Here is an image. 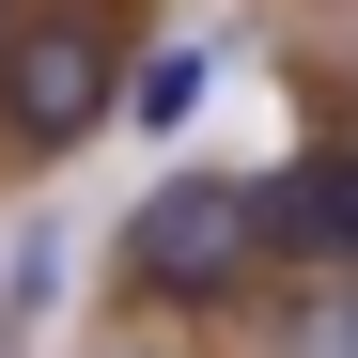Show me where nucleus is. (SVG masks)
Segmentation results:
<instances>
[{"mask_svg": "<svg viewBox=\"0 0 358 358\" xmlns=\"http://www.w3.org/2000/svg\"><path fill=\"white\" fill-rule=\"evenodd\" d=\"M343 280H358V141H343Z\"/></svg>", "mask_w": 358, "mask_h": 358, "instance_id": "423d86ee", "label": "nucleus"}, {"mask_svg": "<svg viewBox=\"0 0 358 358\" xmlns=\"http://www.w3.org/2000/svg\"><path fill=\"white\" fill-rule=\"evenodd\" d=\"M109 109H125L109 16H94V0H31V16L0 31V141H16V156H63V141L109 125Z\"/></svg>", "mask_w": 358, "mask_h": 358, "instance_id": "f03ea898", "label": "nucleus"}, {"mask_svg": "<svg viewBox=\"0 0 358 358\" xmlns=\"http://www.w3.org/2000/svg\"><path fill=\"white\" fill-rule=\"evenodd\" d=\"M265 280V187L250 171H156L125 218V296L156 312H234Z\"/></svg>", "mask_w": 358, "mask_h": 358, "instance_id": "f257e3e1", "label": "nucleus"}, {"mask_svg": "<svg viewBox=\"0 0 358 358\" xmlns=\"http://www.w3.org/2000/svg\"><path fill=\"white\" fill-rule=\"evenodd\" d=\"M296 343H312V358H358V280H327V312L296 327Z\"/></svg>", "mask_w": 358, "mask_h": 358, "instance_id": "39448f33", "label": "nucleus"}, {"mask_svg": "<svg viewBox=\"0 0 358 358\" xmlns=\"http://www.w3.org/2000/svg\"><path fill=\"white\" fill-rule=\"evenodd\" d=\"M265 250L280 265H343V141H312L296 171H265Z\"/></svg>", "mask_w": 358, "mask_h": 358, "instance_id": "7ed1b4c3", "label": "nucleus"}, {"mask_svg": "<svg viewBox=\"0 0 358 358\" xmlns=\"http://www.w3.org/2000/svg\"><path fill=\"white\" fill-rule=\"evenodd\" d=\"M203 94H218V63H203V47H156V63L125 78V125H187Z\"/></svg>", "mask_w": 358, "mask_h": 358, "instance_id": "20e7f679", "label": "nucleus"}]
</instances>
